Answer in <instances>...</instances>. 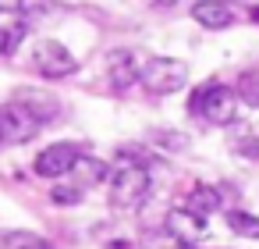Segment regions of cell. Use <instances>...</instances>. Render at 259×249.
<instances>
[{"label": "cell", "mask_w": 259, "mask_h": 249, "mask_svg": "<svg viewBox=\"0 0 259 249\" xmlns=\"http://www.w3.org/2000/svg\"><path fill=\"white\" fill-rule=\"evenodd\" d=\"M39 125H47V121H54L57 114H61V100L57 96H50L47 89H18V96H15Z\"/></svg>", "instance_id": "ba28073f"}, {"label": "cell", "mask_w": 259, "mask_h": 249, "mask_svg": "<svg viewBox=\"0 0 259 249\" xmlns=\"http://www.w3.org/2000/svg\"><path fill=\"white\" fill-rule=\"evenodd\" d=\"M149 171L142 164H121L110 178V203L117 210H139L146 199H149Z\"/></svg>", "instance_id": "7a4b0ae2"}, {"label": "cell", "mask_w": 259, "mask_h": 249, "mask_svg": "<svg viewBox=\"0 0 259 249\" xmlns=\"http://www.w3.org/2000/svg\"><path fill=\"white\" fill-rule=\"evenodd\" d=\"M234 150H238V153H245V157H252V160L259 157V143L252 139V132H241V135L234 139Z\"/></svg>", "instance_id": "2e32d148"}, {"label": "cell", "mask_w": 259, "mask_h": 249, "mask_svg": "<svg viewBox=\"0 0 259 249\" xmlns=\"http://www.w3.org/2000/svg\"><path fill=\"white\" fill-rule=\"evenodd\" d=\"M78 157H82V146H75V143H54L50 150H43L36 157V174L39 178H64V174H71V167L78 164Z\"/></svg>", "instance_id": "8992f818"}, {"label": "cell", "mask_w": 259, "mask_h": 249, "mask_svg": "<svg viewBox=\"0 0 259 249\" xmlns=\"http://www.w3.org/2000/svg\"><path fill=\"white\" fill-rule=\"evenodd\" d=\"M50 196H54V203H78V199H82L78 189H54Z\"/></svg>", "instance_id": "e0dca14e"}, {"label": "cell", "mask_w": 259, "mask_h": 249, "mask_svg": "<svg viewBox=\"0 0 259 249\" xmlns=\"http://www.w3.org/2000/svg\"><path fill=\"white\" fill-rule=\"evenodd\" d=\"M22 4H25V0H0V11H22Z\"/></svg>", "instance_id": "d6986e66"}, {"label": "cell", "mask_w": 259, "mask_h": 249, "mask_svg": "<svg viewBox=\"0 0 259 249\" xmlns=\"http://www.w3.org/2000/svg\"><path fill=\"white\" fill-rule=\"evenodd\" d=\"M153 96H170L188 82V64L178 57H149L142 64V79H139Z\"/></svg>", "instance_id": "3957f363"}, {"label": "cell", "mask_w": 259, "mask_h": 249, "mask_svg": "<svg viewBox=\"0 0 259 249\" xmlns=\"http://www.w3.org/2000/svg\"><path fill=\"white\" fill-rule=\"evenodd\" d=\"M192 18H195L202 29H227V25L234 22L231 8L220 4V0H199V4L192 8Z\"/></svg>", "instance_id": "30bf717a"}, {"label": "cell", "mask_w": 259, "mask_h": 249, "mask_svg": "<svg viewBox=\"0 0 259 249\" xmlns=\"http://www.w3.org/2000/svg\"><path fill=\"white\" fill-rule=\"evenodd\" d=\"M39 132V121L18 103H4L0 107V146H18V143H29L32 135Z\"/></svg>", "instance_id": "277c9868"}, {"label": "cell", "mask_w": 259, "mask_h": 249, "mask_svg": "<svg viewBox=\"0 0 259 249\" xmlns=\"http://www.w3.org/2000/svg\"><path fill=\"white\" fill-rule=\"evenodd\" d=\"M185 210L206 221L213 210H220V189H213V185H192V192L185 199Z\"/></svg>", "instance_id": "8fae6325"}, {"label": "cell", "mask_w": 259, "mask_h": 249, "mask_svg": "<svg viewBox=\"0 0 259 249\" xmlns=\"http://www.w3.org/2000/svg\"><path fill=\"white\" fill-rule=\"evenodd\" d=\"M227 228L241 238H259V217L248 210H231L227 214Z\"/></svg>", "instance_id": "5bb4252c"}, {"label": "cell", "mask_w": 259, "mask_h": 249, "mask_svg": "<svg viewBox=\"0 0 259 249\" xmlns=\"http://www.w3.org/2000/svg\"><path fill=\"white\" fill-rule=\"evenodd\" d=\"M167 231H170L178 242L192 245V242H199V238H202L206 221H202V217H195V214H188V210L181 206V210H170V214H167Z\"/></svg>", "instance_id": "9c48e42d"}, {"label": "cell", "mask_w": 259, "mask_h": 249, "mask_svg": "<svg viewBox=\"0 0 259 249\" xmlns=\"http://www.w3.org/2000/svg\"><path fill=\"white\" fill-rule=\"evenodd\" d=\"M71 178H75V189H78V192H82V189H93V185H100V182L107 178V164L82 153L78 164L71 167Z\"/></svg>", "instance_id": "7c38bea8"}, {"label": "cell", "mask_w": 259, "mask_h": 249, "mask_svg": "<svg viewBox=\"0 0 259 249\" xmlns=\"http://www.w3.org/2000/svg\"><path fill=\"white\" fill-rule=\"evenodd\" d=\"M234 93H238V100H241V103H248V107H259V64L238 75V86H234Z\"/></svg>", "instance_id": "4fadbf2b"}, {"label": "cell", "mask_w": 259, "mask_h": 249, "mask_svg": "<svg viewBox=\"0 0 259 249\" xmlns=\"http://www.w3.org/2000/svg\"><path fill=\"white\" fill-rule=\"evenodd\" d=\"M8 249H54L39 235H8Z\"/></svg>", "instance_id": "9a60e30c"}, {"label": "cell", "mask_w": 259, "mask_h": 249, "mask_svg": "<svg viewBox=\"0 0 259 249\" xmlns=\"http://www.w3.org/2000/svg\"><path fill=\"white\" fill-rule=\"evenodd\" d=\"M32 64H36V72L47 75V79H64V75H71V72L78 68L75 54H71L64 43H57V40H43V43L32 50Z\"/></svg>", "instance_id": "5b68a950"}, {"label": "cell", "mask_w": 259, "mask_h": 249, "mask_svg": "<svg viewBox=\"0 0 259 249\" xmlns=\"http://www.w3.org/2000/svg\"><path fill=\"white\" fill-rule=\"evenodd\" d=\"M188 111L195 118H202L206 125H231L238 118V93L220 86V82H206L192 93Z\"/></svg>", "instance_id": "6da1fadb"}, {"label": "cell", "mask_w": 259, "mask_h": 249, "mask_svg": "<svg viewBox=\"0 0 259 249\" xmlns=\"http://www.w3.org/2000/svg\"><path fill=\"white\" fill-rule=\"evenodd\" d=\"M18 43V32H8V29H0V54H11Z\"/></svg>", "instance_id": "ac0fdd59"}, {"label": "cell", "mask_w": 259, "mask_h": 249, "mask_svg": "<svg viewBox=\"0 0 259 249\" xmlns=\"http://www.w3.org/2000/svg\"><path fill=\"white\" fill-rule=\"evenodd\" d=\"M153 4H156V8H170V4H174V0H153Z\"/></svg>", "instance_id": "ffe728a7"}, {"label": "cell", "mask_w": 259, "mask_h": 249, "mask_svg": "<svg viewBox=\"0 0 259 249\" xmlns=\"http://www.w3.org/2000/svg\"><path fill=\"white\" fill-rule=\"evenodd\" d=\"M103 72H107V82H110L114 93H124V89L135 86V79H142V68H139L132 50H110Z\"/></svg>", "instance_id": "52a82bcc"}]
</instances>
